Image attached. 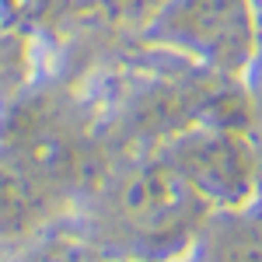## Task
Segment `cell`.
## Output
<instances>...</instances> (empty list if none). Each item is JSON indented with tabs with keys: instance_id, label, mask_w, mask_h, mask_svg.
I'll use <instances>...</instances> for the list:
<instances>
[{
	"instance_id": "obj_7",
	"label": "cell",
	"mask_w": 262,
	"mask_h": 262,
	"mask_svg": "<svg viewBox=\"0 0 262 262\" xmlns=\"http://www.w3.org/2000/svg\"><path fill=\"white\" fill-rule=\"evenodd\" d=\"M252 137V147H255V168H259V200H262V119L255 126V133H248Z\"/></svg>"
},
{
	"instance_id": "obj_8",
	"label": "cell",
	"mask_w": 262,
	"mask_h": 262,
	"mask_svg": "<svg viewBox=\"0 0 262 262\" xmlns=\"http://www.w3.org/2000/svg\"><path fill=\"white\" fill-rule=\"evenodd\" d=\"M252 11H255V18H262V0H252Z\"/></svg>"
},
{
	"instance_id": "obj_9",
	"label": "cell",
	"mask_w": 262,
	"mask_h": 262,
	"mask_svg": "<svg viewBox=\"0 0 262 262\" xmlns=\"http://www.w3.org/2000/svg\"><path fill=\"white\" fill-rule=\"evenodd\" d=\"M116 262H129V259H116Z\"/></svg>"
},
{
	"instance_id": "obj_2",
	"label": "cell",
	"mask_w": 262,
	"mask_h": 262,
	"mask_svg": "<svg viewBox=\"0 0 262 262\" xmlns=\"http://www.w3.org/2000/svg\"><path fill=\"white\" fill-rule=\"evenodd\" d=\"M158 154L210 210L259 200V168L248 129L185 126L158 147Z\"/></svg>"
},
{
	"instance_id": "obj_1",
	"label": "cell",
	"mask_w": 262,
	"mask_h": 262,
	"mask_svg": "<svg viewBox=\"0 0 262 262\" xmlns=\"http://www.w3.org/2000/svg\"><path fill=\"white\" fill-rule=\"evenodd\" d=\"M81 203H88V210L77 217L98 238L108 259L129 262L185 259L210 213V206L158 150L140 161L101 171L95 189Z\"/></svg>"
},
{
	"instance_id": "obj_4",
	"label": "cell",
	"mask_w": 262,
	"mask_h": 262,
	"mask_svg": "<svg viewBox=\"0 0 262 262\" xmlns=\"http://www.w3.org/2000/svg\"><path fill=\"white\" fill-rule=\"evenodd\" d=\"M67 203H60L42 182H35L14 158L0 150V248L14 252L42 227L67 217Z\"/></svg>"
},
{
	"instance_id": "obj_5",
	"label": "cell",
	"mask_w": 262,
	"mask_h": 262,
	"mask_svg": "<svg viewBox=\"0 0 262 262\" xmlns=\"http://www.w3.org/2000/svg\"><path fill=\"white\" fill-rule=\"evenodd\" d=\"M185 259L262 262V200H252L245 206H227V210H210Z\"/></svg>"
},
{
	"instance_id": "obj_10",
	"label": "cell",
	"mask_w": 262,
	"mask_h": 262,
	"mask_svg": "<svg viewBox=\"0 0 262 262\" xmlns=\"http://www.w3.org/2000/svg\"><path fill=\"white\" fill-rule=\"evenodd\" d=\"M179 262H189V259H179Z\"/></svg>"
},
{
	"instance_id": "obj_3",
	"label": "cell",
	"mask_w": 262,
	"mask_h": 262,
	"mask_svg": "<svg viewBox=\"0 0 262 262\" xmlns=\"http://www.w3.org/2000/svg\"><path fill=\"white\" fill-rule=\"evenodd\" d=\"M255 21L252 0H168L150 32L203 67L238 77L255 60Z\"/></svg>"
},
{
	"instance_id": "obj_6",
	"label": "cell",
	"mask_w": 262,
	"mask_h": 262,
	"mask_svg": "<svg viewBox=\"0 0 262 262\" xmlns=\"http://www.w3.org/2000/svg\"><path fill=\"white\" fill-rule=\"evenodd\" d=\"M11 262H116L98 245V238L81 224V217H60L39 234L14 248Z\"/></svg>"
}]
</instances>
